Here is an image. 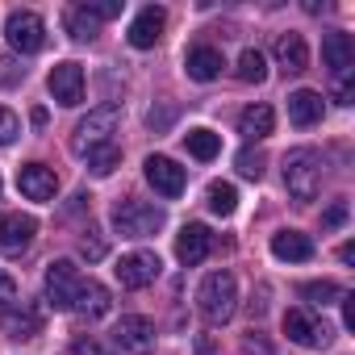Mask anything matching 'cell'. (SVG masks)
I'll return each instance as SVG.
<instances>
[{
    "mask_svg": "<svg viewBox=\"0 0 355 355\" xmlns=\"http://www.w3.org/2000/svg\"><path fill=\"white\" fill-rule=\"evenodd\" d=\"M117 163H121V150H117L113 142H105V146H96V150L88 155V167H92L96 175H113Z\"/></svg>",
    "mask_w": 355,
    "mask_h": 355,
    "instance_id": "obj_29",
    "label": "cell"
},
{
    "mask_svg": "<svg viewBox=\"0 0 355 355\" xmlns=\"http://www.w3.org/2000/svg\"><path fill=\"white\" fill-rule=\"evenodd\" d=\"M80 251H84L88 259H101V255H105V243H101V239H84V243H80Z\"/></svg>",
    "mask_w": 355,
    "mask_h": 355,
    "instance_id": "obj_37",
    "label": "cell"
},
{
    "mask_svg": "<svg viewBox=\"0 0 355 355\" xmlns=\"http://www.w3.org/2000/svg\"><path fill=\"white\" fill-rule=\"evenodd\" d=\"M159 255L155 251H130V255H121L117 259V280H121V288H146V284H155V276H159Z\"/></svg>",
    "mask_w": 355,
    "mask_h": 355,
    "instance_id": "obj_8",
    "label": "cell"
},
{
    "mask_svg": "<svg viewBox=\"0 0 355 355\" xmlns=\"http://www.w3.org/2000/svg\"><path fill=\"white\" fill-rule=\"evenodd\" d=\"M163 222L167 218H163L159 205H146V201H134V197L113 205V226H117L121 239H150L155 230H163Z\"/></svg>",
    "mask_w": 355,
    "mask_h": 355,
    "instance_id": "obj_3",
    "label": "cell"
},
{
    "mask_svg": "<svg viewBox=\"0 0 355 355\" xmlns=\"http://www.w3.org/2000/svg\"><path fill=\"white\" fill-rule=\"evenodd\" d=\"M205 205H209L218 218H230V214L239 209V193H234V184L214 180V184H209V193H205Z\"/></svg>",
    "mask_w": 355,
    "mask_h": 355,
    "instance_id": "obj_26",
    "label": "cell"
},
{
    "mask_svg": "<svg viewBox=\"0 0 355 355\" xmlns=\"http://www.w3.org/2000/svg\"><path fill=\"white\" fill-rule=\"evenodd\" d=\"M209 247H214V234L201 222H193V226H184L180 234H175V259H180L184 268H197L209 255Z\"/></svg>",
    "mask_w": 355,
    "mask_h": 355,
    "instance_id": "obj_14",
    "label": "cell"
},
{
    "mask_svg": "<svg viewBox=\"0 0 355 355\" xmlns=\"http://www.w3.org/2000/svg\"><path fill=\"white\" fill-rule=\"evenodd\" d=\"M63 26H67V34L76 38V42H92L96 34H101V21L84 9V5H71V9H63Z\"/></svg>",
    "mask_w": 355,
    "mask_h": 355,
    "instance_id": "obj_23",
    "label": "cell"
},
{
    "mask_svg": "<svg viewBox=\"0 0 355 355\" xmlns=\"http://www.w3.org/2000/svg\"><path fill=\"white\" fill-rule=\"evenodd\" d=\"M34 234H38V222L30 214H0V251L17 255L34 243Z\"/></svg>",
    "mask_w": 355,
    "mask_h": 355,
    "instance_id": "obj_13",
    "label": "cell"
},
{
    "mask_svg": "<svg viewBox=\"0 0 355 355\" xmlns=\"http://www.w3.org/2000/svg\"><path fill=\"white\" fill-rule=\"evenodd\" d=\"M113 343L125 347V351H146L155 343V322L142 318V313H125L117 326H113Z\"/></svg>",
    "mask_w": 355,
    "mask_h": 355,
    "instance_id": "obj_15",
    "label": "cell"
},
{
    "mask_svg": "<svg viewBox=\"0 0 355 355\" xmlns=\"http://www.w3.org/2000/svg\"><path fill=\"white\" fill-rule=\"evenodd\" d=\"M17 189H21L30 201H55L59 175H55V167H46V163H26V167L17 171Z\"/></svg>",
    "mask_w": 355,
    "mask_h": 355,
    "instance_id": "obj_11",
    "label": "cell"
},
{
    "mask_svg": "<svg viewBox=\"0 0 355 355\" xmlns=\"http://www.w3.org/2000/svg\"><path fill=\"white\" fill-rule=\"evenodd\" d=\"M334 101H338V105H351V101H355V88H351V80H338V88H334Z\"/></svg>",
    "mask_w": 355,
    "mask_h": 355,
    "instance_id": "obj_36",
    "label": "cell"
},
{
    "mask_svg": "<svg viewBox=\"0 0 355 355\" xmlns=\"http://www.w3.org/2000/svg\"><path fill=\"white\" fill-rule=\"evenodd\" d=\"M272 55H276V67L288 71V76H297V71L309 67V46H305L301 34H280L276 46H272Z\"/></svg>",
    "mask_w": 355,
    "mask_h": 355,
    "instance_id": "obj_18",
    "label": "cell"
},
{
    "mask_svg": "<svg viewBox=\"0 0 355 355\" xmlns=\"http://www.w3.org/2000/svg\"><path fill=\"white\" fill-rule=\"evenodd\" d=\"M117 121H121V109H117V105H101V109H92V113H88V117L76 125L71 150H76V155H92L96 146L113 142V134H117Z\"/></svg>",
    "mask_w": 355,
    "mask_h": 355,
    "instance_id": "obj_4",
    "label": "cell"
},
{
    "mask_svg": "<svg viewBox=\"0 0 355 355\" xmlns=\"http://www.w3.org/2000/svg\"><path fill=\"white\" fill-rule=\"evenodd\" d=\"M222 67H226V63H222V51H214V46H193L189 59H184V71H189V80H197V84L218 80Z\"/></svg>",
    "mask_w": 355,
    "mask_h": 355,
    "instance_id": "obj_19",
    "label": "cell"
},
{
    "mask_svg": "<svg viewBox=\"0 0 355 355\" xmlns=\"http://www.w3.org/2000/svg\"><path fill=\"white\" fill-rule=\"evenodd\" d=\"M338 259H343V263H351V259H355V247H351V243H343V247H338Z\"/></svg>",
    "mask_w": 355,
    "mask_h": 355,
    "instance_id": "obj_39",
    "label": "cell"
},
{
    "mask_svg": "<svg viewBox=\"0 0 355 355\" xmlns=\"http://www.w3.org/2000/svg\"><path fill=\"white\" fill-rule=\"evenodd\" d=\"M239 171L247 175V180H259L263 175V155L259 150H239Z\"/></svg>",
    "mask_w": 355,
    "mask_h": 355,
    "instance_id": "obj_32",
    "label": "cell"
},
{
    "mask_svg": "<svg viewBox=\"0 0 355 355\" xmlns=\"http://www.w3.org/2000/svg\"><path fill=\"white\" fill-rule=\"evenodd\" d=\"M5 38H9L13 51L38 55V51L46 46V21H42L38 13H30V9H13L9 21H5Z\"/></svg>",
    "mask_w": 355,
    "mask_h": 355,
    "instance_id": "obj_6",
    "label": "cell"
},
{
    "mask_svg": "<svg viewBox=\"0 0 355 355\" xmlns=\"http://www.w3.org/2000/svg\"><path fill=\"white\" fill-rule=\"evenodd\" d=\"M17 309V284H13V276L9 272H0V326L9 322V313Z\"/></svg>",
    "mask_w": 355,
    "mask_h": 355,
    "instance_id": "obj_30",
    "label": "cell"
},
{
    "mask_svg": "<svg viewBox=\"0 0 355 355\" xmlns=\"http://www.w3.org/2000/svg\"><path fill=\"white\" fill-rule=\"evenodd\" d=\"M46 88H51V96H55L63 109H76V105L84 101V67L71 63V59H67V63H55Z\"/></svg>",
    "mask_w": 355,
    "mask_h": 355,
    "instance_id": "obj_9",
    "label": "cell"
},
{
    "mask_svg": "<svg viewBox=\"0 0 355 355\" xmlns=\"http://www.w3.org/2000/svg\"><path fill=\"white\" fill-rule=\"evenodd\" d=\"M301 297L313 301V305H334L343 297V288L334 280H309V284H301Z\"/></svg>",
    "mask_w": 355,
    "mask_h": 355,
    "instance_id": "obj_28",
    "label": "cell"
},
{
    "mask_svg": "<svg viewBox=\"0 0 355 355\" xmlns=\"http://www.w3.org/2000/svg\"><path fill=\"white\" fill-rule=\"evenodd\" d=\"M322 63L330 67L334 80H347L351 67H355V42H351V34H343V30L326 34L322 38Z\"/></svg>",
    "mask_w": 355,
    "mask_h": 355,
    "instance_id": "obj_12",
    "label": "cell"
},
{
    "mask_svg": "<svg viewBox=\"0 0 355 355\" xmlns=\"http://www.w3.org/2000/svg\"><path fill=\"white\" fill-rule=\"evenodd\" d=\"M284 334L293 343H301V347H326L330 343V326L318 322L309 309H288L284 313Z\"/></svg>",
    "mask_w": 355,
    "mask_h": 355,
    "instance_id": "obj_10",
    "label": "cell"
},
{
    "mask_svg": "<svg viewBox=\"0 0 355 355\" xmlns=\"http://www.w3.org/2000/svg\"><path fill=\"white\" fill-rule=\"evenodd\" d=\"M197 309H201V318L214 322V326L230 322L234 309H239V284H234V276H230V272H209V276L201 280V288H197Z\"/></svg>",
    "mask_w": 355,
    "mask_h": 355,
    "instance_id": "obj_1",
    "label": "cell"
},
{
    "mask_svg": "<svg viewBox=\"0 0 355 355\" xmlns=\"http://www.w3.org/2000/svg\"><path fill=\"white\" fill-rule=\"evenodd\" d=\"M17 80H21V67H17L9 55H0V84L9 88V84H17Z\"/></svg>",
    "mask_w": 355,
    "mask_h": 355,
    "instance_id": "obj_35",
    "label": "cell"
},
{
    "mask_svg": "<svg viewBox=\"0 0 355 355\" xmlns=\"http://www.w3.org/2000/svg\"><path fill=\"white\" fill-rule=\"evenodd\" d=\"M239 80L243 84H263L268 80V59L259 51H243L239 55Z\"/></svg>",
    "mask_w": 355,
    "mask_h": 355,
    "instance_id": "obj_27",
    "label": "cell"
},
{
    "mask_svg": "<svg viewBox=\"0 0 355 355\" xmlns=\"http://www.w3.org/2000/svg\"><path fill=\"white\" fill-rule=\"evenodd\" d=\"M109 288L105 284H96V280H80V293H76V313H84V318H105L109 313Z\"/></svg>",
    "mask_w": 355,
    "mask_h": 355,
    "instance_id": "obj_21",
    "label": "cell"
},
{
    "mask_svg": "<svg viewBox=\"0 0 355 355\" xmlns=\"http://www.w3.org/2000/svg\"><path fill=\"white\" fill-rule=\"evenodd\" d=\"M343 218H347V205H334V209L326 214V226H343Z\"/></svg>",
    "mask_w": 355,
    "mask_h": 355,
    "instance_id": "obj_38",
    "label": "cell"
},
{
    "mask_svg": "<svg viewBox=\"0 0 355 355\" xmlns=\"http://www.w3.org/2000/svg\"><path fill=\"white\" fill-rule=\"evenodd\" d=\"M80 268L71 259H55L46 268V280H42V297L51 309H71L76 305V293H80Z\"/></svg>",
    "mask_w": 355,
    "mask_h": 355,
    "instance_id": "obj_5",
    "label": "cell"
},
{
    "mask_svg": "<svg viewBox=\"0 0 355 355\" xmlns=\"http://www.w3.org/2000/svg\"><path fill=\"white\" fill-rule=\"evenodd\" d=\"M21 134V121H17V113H9L5 105H0V146H5V142H13Z\"/></svg>",
    "mask_w": 355,
    "mask_h": 355,
    "instance_id": "obj_33",
    "label": "cell"
},
{
    "mask_svg": "<svg viewBox=\"0 0 355 355\" xmlns=\"http://www.w3.org/2000/svg\"><path fill=\"white\" fill-rule=\"evenodd\" d=\"M71 355H109V347H105L101 338L84 334V338H76V343H71Z\"/></svg>",
    "mask_w": 355,
    "mask_h": 355,
    "instance_id": "obj_34",
    "label": "cell"
},
{
    "mask_svg": "<svg viewBox=\"0 0 355 355\" xmlns=\"http://www.w3.org/2000/svg\"><path fill=\"white\" fill-rule=\"evenodd\" d=\"M9 330H13V338H34L42 330V309L34 301H21V309L9 313Z\"/></svg>",
    "mask_w": 355,
    "mask_h": 355,
    "instance_id": "obj_25",
    "label": "cell"
},
{
    "mask_svg": "<svg viewBox=\"0 0 355 355\" xmlns=\"http://www.w3.org/2000/svg\"><path fill=\"white\" fill-rule=\"evenodd\" d=\"M272 125H276V113H272L268 105H251V109H243V113H239V134H243L247 142L268 138V134H272Z\"/></svg>",
    "mask_w": 355,
    "mask_h": 355,
    "instance_id": "obj_22",
    "label": "cell"
},
{
    "mask_svg": "<svg viewBox=\"0 0 355 355\" xmlns=\"http://www.w3.org/2000/svg\"><path fill=\"white\" fill-rule=\"evenodd\" d=\"M288 121L301 125V130L318 125V121H322V92H313V88H297V92L288 96Z\"/></svg>",
    "mask_w": 355,
    "mask_h": 355,
    "instance_id": "obj_20",
    "label": "cell"
},
{
    "mask_svg": "<svg viewBox=\"0 0 355 355\" xmlns=\"http://www.w3.org/2000/svg\"><path fill=\"white\" fill-rule=\"evenodd\" d=\"M272 255L280 263H305V259H313V239L301 234V230H276L272 234Z\"/></svg>",
    "mask_w": 355,
    "mask_h": 355,
    "instance_id": "obj_17",
    "label": "cell"
},
{
    "mask_svg": "<svg viewBox=\"0 0 355 355\" xmlns=\"http://www.w3.org/2000/svg\"><path fill=\"white\" fill-rule=\"evenodd\" d=\"M142 171H146L150 189H155V193H163V197H180V193H184V184H189L184 167L175 163V159H167V155H150V159L142 163Z\"/></svg>",
    "mask_w": 355,
    "mask_h": 355,
    "instance_id": "obj_7",
    "label": "cell"
},
{
    "mask_svg": "<svg viewBox=\"0 0 355 355\" xmlns=\"http://www.w3.org/2000/svg\"><path fill=\"white\" fill-rule=\"evenodd\" d=\"M163 26H167V13L159 9V5H146L134 21H130V46H138V51H150L159 38H163Z\"/></svg>",
    "mask_w": 355,
    "mask_h": 355,
    "instance_id": "obj_16",
    "label": "cell"
},
{
    "mask_svg": "<svg viewBox=\"0 0 355 355\" xmlns=\"http://www.w3.org/2000/svg\"><path fill=\"white\" fill-rule=\"evenodd\" d=\"M184 146H189V155H193V159L209 163V159H218V150H222V138H218L214 130L197 125V130H189V134H184Z\"/></svg>",
    "mask_w": 355,
    "mask_h": 355,
    "instance_id": "obj_24",
    "label": "cell"
},
{
    "mask_svg": "<svg viewBox=\"0 0 355 355\" xmlns=\"http://www.w3.org/2000/svg\"><path fill=\"white\" fill-rule=\"evenodd\" d=\"M84 9L96 21H109V17H121V0H84Z\"/></svg>",
    "mask_w": 355,
    "mask_h": 355,
    "instance_id": "obj_31",
    "label": "cell"
},
{
    "mask_svg": "<svg viewBox=\"0 0 355 355\" xmlns=\"http://www.w3.org/2000/svg\"><path fill=\"white\" fill-rule=\"evenodd\" d=\"M284 189L297 201H313L322 189V155L313 146H297L284 155Z\"/></svg>",
    "mask_w": 355,
    "mask_h": 355,
    "instance_id": "obj_2",
    "label": "cell"
}]
</instances>
